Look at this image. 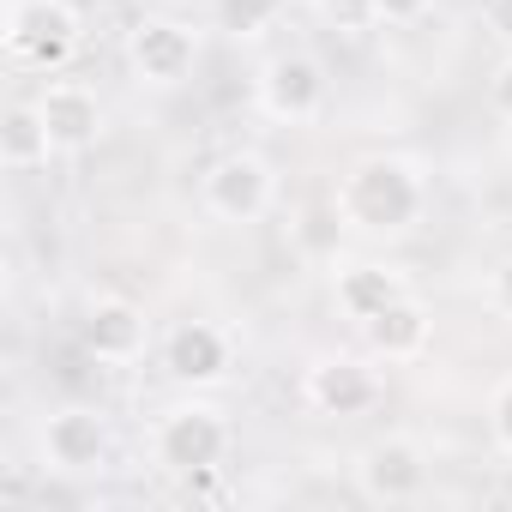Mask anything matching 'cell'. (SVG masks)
Wrapping results in <instances>:
<instances>
[{
  "instance_id": "cell-22",
  "label": "cell",
  "mask_w": 512,
  "mask_h": 512,
  "mask_svg": "<svg viewBox=\"0 0 512 512\" xmlns=\"http://www.w3.org/2000/svg\"><path fill=\"white\" fill-rule=\"evenodd\" d=\"M434 0H380V25H422Z\"/></svg>"
},
{
  "instance_id": "cell-15",
  "label": "cell",
  "mask_w": 512,
  "mask_h": 512,
  "mask_svg": "<svg viewBox=\"0 0 512 512\" xmlns=\"http://www.w3.org/2000/svg\"><path fill=\"white\" fill-rule=\"evenodd\" d=\"M55 157V139H49V121L37 103H7V115H0V163H7L13 175H31Z\"/></svg>"
},
{
  "instance_id": "cell-13",
  "label": "cell",
  "mask_w": 512,
  "mask_h": 512,
  "mask_svg": "<svg viewBox=\"0 0 512 512\" xmlns=\"http://www.w3.org/2000/svg\"><path fill=\"white\" fill-rule=\"evenodd\" d=\"M368 356L374 362H416L428 344H434V314L416 302V296H398L386 314H374L368 326H356Z\"/></svg>"
},
{
  "instance_id": "cell-5",
  "label": "cell",
  "mask_w": 512,
  "mask_h": 512,
  "mask_svg": "<svg viewBox=\"0 0 512 512\" xmlns=\"http://www.w3.org/2000/svg\"><path fill=\"white\" fill-rule=\"evenodd\" d=\"M199 199L217 223H260L272 205H278V169L260 157V151H229L205 169L199 181Z\"/></svg>"
},
{
  "instance_id": "cell-20",
  "label": "cell",
  "mask_w": 512,
  "mask_h": 512,
  "mask_svg": "<svg viewBox=\"0 0 512 512\" xmlns=\"http://www.w3.org/2000/svg\"><path fill=\"white\" fill-rule=\"evenodd\" d=\"M488 308H494L500 320H512V253L488 272Z\"/></svg>"
},
{
  "instance_id": "cell-3",
  "label": "cell",
  "mask_w": 512,
  "mask_h": 512,
  "mask_svg": "<svg viewBox=\"0 0 512 512\" xmlns=\"http://www.w3.org/2000/svg\"><path fill=\"white\" fill-rule=\"evenodd\" d=\"M326 97H332V79H326L320 55H308V49H278L272 61H260V73H253V103H260V115L278 121V127L320 121Z\"/></svg>"
},
{
  "instance_id": "cell-1",
  "label": "cell",
  "mask_w": 512,
  "mask_h": 512,
  "mask_svg": "<svg viewBox=\"0 0 512 512\" xmlns=\"http://www.w3.org/2000/svg\"><path fill=\"white\" fill-rule=\"evenodd\" d=\"M428 211V181L410 157H356L332 187V217L362 241H404Z\"/></svg>"
},
{
  "instance_id": "cell-8",
  "label": "cell",
  "mask_w": 512,
  "mask_h": 512,
  "mask_svg": "<svg viewBox=\"0 0 512 512\" xmlns=\"http://www.w3.org/2000/svg\"><path fill=\"white\" fill-rule=\"evenodd\" d=\"M356 488H362V500H380V506L416 500L428 488V452H422V440H410V434L368 440L356 452Z\"/></svg>"
},
{
  "instance_id": "cell-7",
  "label": "cell",
  "mask_w": 512,
  "mask_h": 512,
  "mask_svg": "<svg viewBox=\"0 0 512 512\" xmlns=\"http://www.w3.org/2000/svg\"><path fill=\"white\" fill-rule=\"evenodd\" d=\"M199 67V31L187 19H169V13H145L133 31H127V73L151 91H175L187 85Z\"/></svg>"
},
{
  "instance_id": "cell-6",
  "label": "cell",
  "mask_w": 512,
  "mask_h": 512,
  "mask_svg": "<svg viewBox=\"0 0 512 512\" xmlns=\"http://www.w3.org/2000/svg\"><path fill=\"white\" fill-rule=\"evenodd\" d=\"M37 452H43V464H49L55 476H97V470H109V458H115V428H109V416L91 410V404H61V410L43 416Z\"/></svg>"
},
{
  "instance_id": "cell-2",
  "label": "cell",
  "mask_w": 512,
  "mask_h": 512,
  "mask_svg": "<svg viewBox=\"0 0 512 512\" xmlns=\"http://www.w3.org/2000/svg\"><path fill=\"white\" fill-rule=\"evenodd\" d=\"M235 446V428L217 404H175L151 422V458L169 470V476H211Z\"/></svg>"
},
{
  "instance_id": "cell-23",
  "label": "cell",
  "mask_w": 512,
  "mask_h": 512,
  "mask_svg": "<svg viewBox=\"0 0 512 512\" xmlns=\"http://www.w3.org/2000/svg\"><path fill=\"white\" fill-rule=\"evenodd\" d=\"M73 7H79V13H85V0H73Z\"/></svg>"
},
{
  "instance_id": "cell-10",
  "label": "cell",
  "mask_w": 512,
  "mask_h": 512,
  "mask_svg": "<svg viewBox=\"0 0 512 512\" xmlns=\"http://www.w3.org/2000/svg\"><path fill=\"white\" fill-rule=\"evenodd\" d=\"M79 344H85V356H97V362H109V368H127V362L145 356L151 320H145V308L127 302V296H97V302L85 308V320H79Z\"/></svg>"
},
{
  "instance_id": "cell-16",
  "label": "cell",
  "mask_w": 512,
  "mask_h": 512,
  "mask_svg": "<svg viewBox=\"0 0 512 512\" xmlns=\"http://www.w3.org/2000/svg\"><path fill=\"white\" fill-rule=\"evenodd\" d=\"M284 13V0H211V19L217 31H229L235 43H253V37H266Z\"/></svg>"
},
{
  "instance_id": "cell-14",
  "label": "cell",
  "mask_w": 512,
  "mask_h": 512,
  "mask_svg": "<svg viewBox=\"0 0 512 512\" xmlns=\"http://www.w3.org/2000/svg\"><path fill=\"white\" fill-rule=\"evenodd\" d=\"M398 296H410V290H404V278H398L386 260H350V266H338V278H332V302H338V314H344L350 326H368V320L386 314Z\"/></svg>"
},
{
  "instance_id": "cell-21",
  "label": "cell",
  "mask_w": 512,
  "mask_h": 512,
  "mask_svg": "<svg viewBox=\"0 0 512 512\" xmlns=\"http://www.w3.org/2000/svg\"><path fill=\"white\" fill-rule=\"evenodd\" d=\"M482 31L500 49H512V0H482Z\"/></svg>"
},
{
  "instance_id": "cell-9",
  "label": "cell",
  "mask_w": 512,
  "mask_h": 512,
  "mask_svg": "<svg viewBox=\"0 0 512 512\" xmlns=\"http://www.w3.org/2000/svg\"><path fill=\"white\" fill-rule=\"evenodd\" d=\"M235 368V338L217 320H175L163 332V374L175 386H217Z\"/></svg>"
},
{
  "instance_id": "cell-4",
  "label": "cell",
  "mask_w": 512,
  "mask_h": 512,
  "mask_svg": "<svg viewBox=\"0 0 512 512\" xmlns=\"http://www.w3.org/2000/svg\"><path fill=\"white\" fill-rule=\"evenodd\" d=\"M85 13L73 0H7V49L31 73H61L79 55Z\"/></svg>"
},
{
  "instance_id": "cell-18",
  "label": "cell",
  "mask_w": 512,
  "mask_h": 512,
  "mask_svg": "<svg viewBox=\"0 0 512 512\" xmlns=\"http://www.w3.org/2000/svg\"><path fill=\"white\" fill-rule=\"evenodd\" d=\"M488 434H494V446L512 458V374L494 386V398H488Z\"/></svg>"
},
{
  "instance_id": "cell-17",
  "label": "cell",
  "mask_w": 512,
  "mask_h": 512,
  "mask_svg": "<svg viewBox=\"0 0 512 512\" xmlns=\"http://www.w3.org/2000/svg\"><path fill=\"white\" fill-rule=\"evenodd\" d=\"M314 7V19L332 31V37H368V31H380V0H308Z\"/></svg>"
},
{
  "instance_id": "cell-11",
  "label": "cell",
  "mask_w": 512,
  "mask_h": 512,
  "mask_svg": "<svg viewBox=\"0 0 512 512\" xmlns=\"http://www.w3.org/2000/svg\"><path fill=\"white\" fill-rule=\"evenodd\" d=\"M302 398L320 416H368L386 398V386H380L374 362H362V356H320L302 380Z\"/></svg>"
},
{
  "instance_id": "cell-19",
  "label": "cell",
  "mask_w": 512,
  "mask_h": 512,
  "mask_svg": "<svg viewBox=\"0 0 512 512\" xmlns=\"http://www.w3.org/2000/svg\"><path fill=\"white\" fill-rule=\"evenodd\" d=\"M488 109H494V115L512 127V55H506V61L488 73Z\"/></svg>"
},
{
  "instance_id": "cell-12",
  "label": "cell",
  "mask_w": 512,
  "mask_h": 512,
  "mask_svg": "<svg viewBox=\"0 0 512 512\" xmlns=\"http://www.w3.org/2000/svg\"><path fill=\"white\" fill-rule=\"evenodd\" d=\"M43 121H49V139H55V157H79L103 139V97L85 85V79H49L43 97H37Z\"/></svg>"
}]
</instances>
